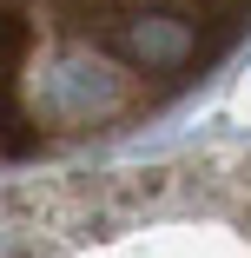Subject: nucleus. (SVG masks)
<instances>
[{
    "instance_id": "obj_1",
    "label": "nucleus",
    "mask_w": 251,
    "mask_h": 258,
    "mask_svg": "<svg viewBox=\"0 0 251 258\" xmlns=\"http://www.w3.org/2000/svg\"><path fill=\"white\" fill-rule=\"evenodd\" d=\"M244 27L251 0H0V166L165 113Z\"/></svg>"
},
{
    "instance_id": "obj_2",
    "label": "nucleus",
    "mask_w": 251,
    "mask_h": 258,
    "mask_svg": "<svg viewBox=\"0 0 251 258\" xmlns=\"http://www.w3.org/2000/svg\"><path fill=\"white\" fill-rule=\"evenodd\" d=\"M0 258H251V159L7 185Z\"/></svg>"
}]
</instances>
